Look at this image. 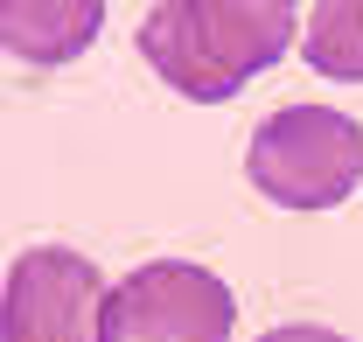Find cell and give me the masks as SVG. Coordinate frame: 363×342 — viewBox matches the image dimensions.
Returning a JSON list of instances; mask_svg holds the SVG:
<instances>
[{"label": "cell", "instance_id": "obj_1", "mask_svg": "<svg viewBox=\"0 0 363 342\" xmlns=\"http://www.w3.org/2000/svg\"><path fill=\"white\" fill-rule=\"evenodd\" d=\"M294 43V7L279 0H161L140 21V56L154 77L196 105H224L272 70Z\"/></svg>", "mask_w": 363, "mask_h": 342}, {"label": "cell", "instance_id": "obj_2", "mask_svg": "<svg viewBox=\"0 0 363 342\" xmlns=\"http://www.w3.org/2000/svg\"><path fill=\"white\" fill-rule=\"evenodd\" d=\"M245 175L279 210H335L363 182V126L328 105H286L252 133Z\"/></svg>", "mask_w": 363, "mask_h": 342}, {"label": "cell", "instance_id": "obj_3", "mask_svg": "<svg viewBox=\"0 0 363 342\" xmlns=\"http://www.w3.org/2000/svg\"><path fill=\"white\" fill-rule=\"evenodd\" d=\"M238 300L217 272L189 258H154L105 300V342H230Z\"/></svg>", "mask_w": 363, "mask_h": 342}, {"label": "cell", "instance_id": "obj_4", "mask_svg": "<svg viewBox=\"0 0 363 342\" xmlns=\"http://www.w3.org/2000/svg\"><path fill=\"white\" fill-rule=\"evenodd\" d=\"M105 272L77 252L35 245L7 265L0 342H105Z\"/></svg>", "mask_w": 363, "mask_h": 342}, {"label": "cell", "instance_id": "obj_5", "mask_svg": "<svg viewBox=\"0 0 363 342\" xmlns=\"http://www.w3.org/2000/svg\"><path fill=\"white\" fill-rule=\"evenodd\" d=\"M105 28V0H0V43L14 63L56 70L84 56Z\"/></svg>", "mask_w": 363, "mask_h": 342}, {"label": "cell", "instance_id": "obj_6", "mask_svg": "<svg viewBox=\"0 0 363 342\" xmlns=\"http://www.w3.org/2000/svg\"><path fill=\"white\" fill-rule=\"evenodd\" d=\"M301 56H308V70L335 77V84H363V0H315Z\"/></svg>", "mask_w": 363, "mask_h": 342}, {"label": "cell", "instance_id": "obj_7", "mask_svg": "<svg viewBox=\"0 0 363 342\" xmlns=\"http://www.w3.org/2000/svg\"><path fill=\"white\" fill-rule=\"evenodd\" d=\"M259 342H350V336H335V329H315V321H294V329H266Z\"/></svg>", "mask_w": 363, "mask_h": 342}, {"label": "cell", "instance_id": "obj_8", "mask_svg": "<svg viewBox=\"0 0 363 342\" xmlns=\"http://www.w3.org/2000/svg\"><path fill=\"white\" fill-rule=\"evenodd\" d=\"M279 7H301V0H279Z\"/></svg>", "mask_w": 363, "mask_h": 342}]
</instances>
